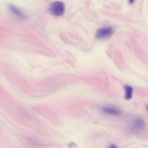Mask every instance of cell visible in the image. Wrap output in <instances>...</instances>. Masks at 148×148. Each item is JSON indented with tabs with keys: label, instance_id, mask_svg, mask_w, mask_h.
I'll list each match as a JSON object with an SVG mask.
<instances>
[{
	"label": "cell",
	"instance_id": "cell-4",
	"mask_svg": "<svg viewBox=\"0 0 148 148\" xmlns=\"http://www.w3.org/2000/svg\"><path fill=\"white\" fill-rule=\"evenodd\" d=\"M101 110L104 113L109 115L119 116L121 114V111L119 108L114 106H103L101 109Z\"/></svg>",
	"mask_w": 148,
	"mask_h": 148
},
{
	"label": "cell",
	"instance_id": "cell-1",
	"mask_svg": "<svg viewBox=\"0 0 148 148\" xmlns=\"http://www.w3.org/2000/svg\"><path fill=\"white\" fill-rule=\"evenodd\" d=\"M65 4L61 1H56L52 3L50 6V11L52 14L60 16L65 11Z\"/></svg>",
	"mask_w": 148,
	"mask_h": 148
},
{
	"label": "cell",
	"instance_id": "cell-8",
	"mask_svg": "<svg viewBox=\"0 0 148 148\" xmlns=\"http://www.w3.org/2000/svg\"><path fill=\"white\" fill-rule=\"evenodd\" d=\"M147 112H148V105H147Z\"/></svg>",
	"mask_w": 148,
	"mask_h": 148
},
{
	"label": "cell",
	"instance_id": "cell-5",
	"mask_svg": "<svg viewBox=\"0 0 148 148\" xmlns=\"http://www.w3.org/2000/svg\"><path fill=\"white\" fill-rule=\"evenodd\" d=\"M9 9L16 16L21 18H25L26 17L25 15L18 8H17L16 6L13 5L9 6Z\"/></svg>",
	"mask_w": 148,
	"mask_h": 148
},
{
	"label": "cell",
	"instance_id": "cell-6",
	"mask_svg": "<svg viewBox=\"0 0 148 148\" xmlns=\"http://www.w3.org/2000/svg\"><path fill=\"white\" fill-rule=\"evenodd\" d=\"M125 90V95L124 98L127 100L130 99L132 97V92H133V88L131 86L125 85L124 87Z\"/></svg>",
	"mask_w": 148,
	"mask_h": 148
},
{
	"label": "cell",
	"instance_id": "cell-3",
	"mask_svg": "<svg viewBox=\"0 0 148 148\" xmlns=\"http://www.w3.org/2000/svg\"><path fill=\"white\" fill-rule=\"evenodd\" d=\"M145 126V123L144 120L141 118H137L134 120L130 124V130L134 132H140L142 131Z\"/></svg>",
	"mask_w": 148,
	"mask_h": 148
},
{
	"label": "cell",
	"instance_id": "cell-2",
	"mask_svg": "<svg viewBox=\"0 0 148 148\" xmlns=\"http://www.w3.org/2000/svg\"><path fill=\"white\" fill-rule=\"evenodd\" d=\"M114 33V29L110 26L103 27L99 28L96 32V37L99 39L110 38Z\"/></svg>",
	"mask_w": 148,
	"mask_h": 148
},
{
	"label": "cell",
	"instance_id": "cell-7",
	"mask_svg": "<svg viewBox=\"0 0 148 148\" xmlns=\"http://www.w3.org/2000/svg\"><path fill=\"white\" fill-rule=\"evenodd\" d=\"M108 148H117V146H116L115 145L112 144V145H110V146H109V147Z\"/></svg>",
	"mask_w": 148,
	"mask_h": 148
}]
</instances>
